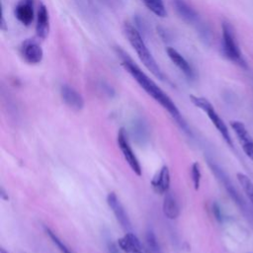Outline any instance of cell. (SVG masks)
<instances>
[{
  "mask_svg": "<svg viewBox=\"0 0 253 253\" xmlns=\"http://www.w3.org/2000/svg\"><path fill=\"white\" fill-rule=\"evenodd\" d=\"M116 52L121 59L122 66L130 74V76L137 82V84L171 115L177 124L184 129V131L190 134L186 122L184 121L177 106L171 100V98L151 78H149L144 73V71L140 69V67L125 50H123L121 47H117Z\"/></svg>",
  "mask_w": 253,
  "mask_h": 253,
  "instance_id": "1",
  "label": "cell"
},
{
  "mask_svg": "<svg viewBox=\"0 0 253 253\" xmlns=\"http://www.w3.org/2000/svg\"><path fill=\"white\" fill-rule=\"evenodd\" d=\"M123 31L127 39L128 42L132 46V48L135 50L138 58L143 63V65L159 80H164L165 76L159 67L158 63L152 56L151 52L149 51L147 45L145 44L143 41L142 35L137 31V29L131 25L130 23L126 22L123 26Z\"/></svg>",
  "mask_w": 253,
  "mask_h": 253,
  "instance_id": "2",
  "label": "cell"
},
{
  "mask_svg": "<svg viewBox=\"0 0 253 253\" xmlns=\"http://www.w3.org/2000/svg\"><path fill=\"white\" fill-rule=\"evenodd\" d=\"M221 31H222L221 48H222L223 55L233 63L246 69L247 64L238 47L232 26L228 22H223L221 25Z\"/></svg>",
  "mask_w": 253,
  "mask_h": 253,
  "instance_id": "3",
  "label": "cell"
},
{
  "mask_svg": "<svg viewBox=\"0 0 253 253\" xmlns=\"http://www.w3.org/2000/svg\"><path fill=\"white\" fill-rule=\"evenodd\" d=\"M190 100L197 108L203 110L207 114L208 118L211 120V122L212 123V125L214 126L216 130L219 132V134L221 135L223 140L228 144V146L233 147V142H232V138L230 136L229 130H228L225 123L222 121V119L219 117V115L214 110L211 103L204 97H198L195 95H190Z\"/></svg>",
  "mask_w": 253,
  "mask_h": 253,
  "instance_id": "4",
  "label": "cell"
},
{
  "mask_svg": "<svg viewBox=\"0 0 253 253\" xmlns=\"http://www.w3.org/2000/svg\"><path fill=\"white\" fill-rule=\"evenodd\" d=\"M208 164L211 170V172L214 174V176L216 177V179L220 182V184L223 186V188L225 189V191L227 192V194L229 195V197L232 199V201L240 208V210H242L244 208L245 201L243 200V198L240 196V194L238 193V191L235 189L234 185L232 184L231 180L228 178V176L226 175V173L216 164L214 163L212 160L208 159Z\"/></svg>",
  "mask_w": 253,
  "mask_h": 253,
  "instance_id": "5",
  "label": "cell"
},
{
  "mask_svg": "<svg viewBox=\"0 0 253 253\" xmlns=\"http://www.w3.org/2000/svg\"><path fill=\"white\" fill-rule=\"evenodd\" d=\"M117 142H118L119 148L121 149L122 154H123L125 160L128 164L130 169L137 176H140L141 173H142L141 166H140V163H139L136 155L134 154V152H133V150L131 148L130 142H129L128 137H127V133H126L125 128H121L119 130L118 135H117Z\"/></svg>",
  "mask_w": 253,
  "mask_h": 253,
  "instance_id": "6",
  "label": "cell"
},
{
  "mask_svg": "<svg viewBox=\"0 0 253 253\" xmlns=\"http://www.w3.org/2000/svg\"><path fill=\"white\" fill-rule=\"evenodd\" d=\"M107 204H108L109 208L112 210L113 213L116 216L117 221L120 223L122 228L126 232L131 231L132 226H131V222H130V219L128 217V214L126 211V209L123 206V204L121 203L120 199L118 198V196L114 192H111V193L108 194Z\"/></svg>",
  "mask_w": 253,
  "mask_h": 253,
  "instance_id": "7",
  "label": "cell"
},
{
  "mask_svg": "<svg viewBox=\"0 0 253 253\" xmlns=\"http://www.w3.org/2000/svg\"><path fill=\"white\" fill-rule=\"evenodd\" d=\"M172 5L178 16L186 23L195 26L197 30L203 25L197 11L186 0H172Z\"/></svg>",
  "mask_w": 253,
  "mask_h": 253,
  "instance_id": "8",
  "label": "cell"
},
{
  "mask_svg": "<svg viewBox=\"0 0 253 253\" xmlns=\"http://www.w3.org/2000/svg\"><path fill=\"white\" fill-rule=\"evenodd\" d=\"M230 126L233 129L244 153L253 162V137L247 130L246 126L239 121L230 122Z\"/></svg>",
  "mask_w": 253,
  "mask_h": 253,
  "instance_id": "9",
  "label": "cell"
},
{
  "mask_svg": "<svg viewBox=\"0 0 253 253\" xmlns=\"http://www.w3.org/2000/svg\"><path fill=\"white\" fill-rule=\"evenodd\" d=\"M20 52L24 60L30 64H38L42 60L43 51L42 46L34 40H26L20 46Z\"/></svg>",
  "mask_w": 253,
  "mask_h": 253,
  "instance_id": "10",
  "label": "cell"
},
{
  "mask_svg": "<svg viewBox=\"0 0 253 253\" xmlns=\"http://www.w3.org/2000/svg\"><path fill=\"white\" fill-rule=\"evenodd\" d=\"M166 53L170 58V60L174 63V65H176L179 68V70L185 75V77L188 80H191V81L195 80L196 78L195 70L180 52H178L175 48L169 46L166 48Z\"/></svg>",
  "mask_w": 253,
  "mask_h": 253,
  "instance_id": "11",
  "label": "cell"
},
{
  "mask_svg": "<svg viewBox=\"0 0 253 253\" xmlns=\"http://www.w3.org/2000/svg\"><path fill=\"white\" fill-rule=\"evenodd\" d=\"M60 96L63 102L72 110L80 111L84 107V100L80 93H78L73 87L63 84L60 87Z\"/></svg>",
  "mask_w": 253,
  "mask_h": 253,
  "instance_id": "12",
  "label": "cell"
},
{
  "mask_svg": "<svg viewBox=\"0 0 253 253\" xmlns=\"http://www.w3.org/2000/svg\"><path fill=\"white\" fill-rule=\"evenodd\" d=\"M153 191L160 195H165L170 187V171L168 166H162L151 180Z\"/></svg>",
  "mask_w": 253,
  "mask_h": 253,
  "instance_id": "13",
  "label": "cell"
},
{
  "mask_svg": "<svg viewBox=\"0 0 253 253\" xmlns=\"http://www.w3.org/2000/svg\"><path fill=\"white\" fill-rule=\"evenodd\" d=\"M118 244L125 253H147L143 248L141 241L131 231L126 232L123 237H121Z\"/></svg>",
  "mask_w": 253,
  "mask_h": 253,
  "instance_id": "14",
  "label": "cell"
},
{
  "mask_svg": "<svg viewBox=\"0 0 253 253\" xmlns=\"http://www.w3.org/2000/svg\"><path fill=\"white\" fill-rule=\"evenodd\" d=\"M15 17L24 26H30L34 21V1L21 0L15 7Z\"/></svg>",
  "mask_w": 253,
  "mask_h": 253,
  "instance_id": "15",
  "label": "cell"
},
{
  "mask_svg": "<svg viewBox=\"0 0 253 253\" xmlns=\"http://www.w3.org/2000/svg\"><path fill=\"white\" fill-rule=\"evenodd\" d=\"M49 33V15L46 6L43 3H40L37 13L36 34L40 39H46Z\"/></svg>",
  "mask_w": 253,
  "mask_h": 253,
  "instance_id": "16",
  "label": "cell"
},
{
  "mask_svg": "<svg viewBox=\"0 0 253 253\" xmlns=\"http://www.w3.org/2000/svg\"><path fill=\"white\" fill-rule=\"evenodd\" d=\"M163 213L169 219H176L180 214V207L175 195L171 192H167L163 200Z\"/></svg>",
  "mask_w": 253,
  "mask_h": 253,
  "instance_id": "17",
  "label": "cell"
},
{
  "mask_svg": "<svg viewBox=\"0 0 253 253\" xmlns=\"http://www.w3.org/2000/svg\"><path fill=\"white\" fill-rule=\"evenodd\" d=\"M131 130H132V135L137 142L143 144L145 141L148 140V134H149L148 127L146 123L142 119H136L132 123Z\"/></svg>",
  "mask_w": 253,
  "mask_h": 253,
  "instance_id": "18",
  "label": "cell"
},
{
  "mask_svg": "<svg viewBox=\"0 0 253 253\" xmlns=\"http://www.w3.org/2000/svg\"><path fill=\"white\" fill-rule=\"evenodd\" d=\"M141 1L145 5V7L150 12H152L155 16L160 17V18L166 17L167 11L164 6L163 0H141Z\"/></svg>",
  "mask_w": 253,
  "mask_h": 253,
  "instance_id": "19",
  "label": "cell"
},
{
  "mask_svg": "<svg viewBox=\"0 0 253 253\" xmlns=\"http://www.w3.org/2000/svg\"><path fill=\"white\" fill-rule=\"evenodd\" d=\"M236 177H237L239 185L241 186L243 192L245 193V195L247 196L248 200L250 201V203L253 207V182L251 181V179L248 176H246L243 173H237Z\"/></svg>",
  "mask_w": 253,
  "mask_h": 253,
  "instance_id": "20",
  "label": "cell"
},
{
  "mask_svg": "<svg viewBox=\"0 0 253 253\" xmlns=\"http://www.w3.org/2000/svg\"><path fill=\"white\" fill-rule=\"evenodd\" d=\"M44 231H45L46 235H48V237L50 238L52 243L58 248L60 253H73L71 251V249L60 239V237L54 231H52L49 227L44 226Z\"/></svg>",
  "mask_w": 253,
  "mask_h": 253,
  "instance_id": "21",
  "label": "cell"
},
{
  "mask_svg": "<svg viewBox=\"0 0 253 253\" xmlns=\"http://www.w3.org/2000/svg\"><path fill=\"white\" fill-rule=\"evenodd\" d=\"M145 239H146V244H147L149 253H163L161 250L160 244L157 240V237L152 229L150 228L147 229L145 234Z\"/></svg>",
  "mask_w": 253,
  "mask_h": 253,
  "instance_id": "22",
  "label": "cell"
},
{
  "mask_svg": "<svg viewBox=\"0 0 253 253\" xmlns=\"http://www.w3.org/2000/svg\"><path fill=\"white\" fill-rule=\"evenodd\" d=\"M191 178L193 182V186L195 190H198L201 185V178H202V172L201 167L198 162H195L191 166Z\"/></svg>",
  "mask_w": 253,
  "mask_h": 253,
  "instance_id": "23",
  "label": "cell"
},
{
  "mask_svg": "<svg viewBox=\"0 0 253 253\" xmlns=\"http://www.w3.org/2000/svg\"><path fill=\"white\" fill-rule=\"evenodd\" d=\"M134 22H135V28L137 29V31L141 34V32H142V36L145 34H147V33H149L148 32V25H147V23L143 20V18H140V17H135V20H134Z\"/></svg>",
  "mask_w": 253,
  "mask_h": 253,
  "instance_id": "24",
  "label": "cell"
},
{
  "mask_svg": "<svg viewBox=\"0 0 253 253\" xmlns=\"http://www.w3.org/2000/svg\"><path fill=\"white\" fill-rule=\"evenodd\" d=\"M212 211H213V214H214L215 218H216L217 220L221 221V219H222V212H221V210H220L218 204L214 203V204L212 205Z\"/></svg>",
  "mask_w": 253,
  "mask_h": 253,
  "instance_id": "25",
  "label": "cell"
},
{
  "mask_svg": "<svg viewBox=\"0 0 253 253\" xmlns=\"http://www.w3.org/2000/svg\"><path fill=\"white\" fill-rule=\"evenodd\" d=\"M112 250H113V253H119V251H118V249L117 248H115L114 246L112 247Z\"/></svg>",
  "mask_w": 253,
  "mask_h": 253,
  "instance_id": "26",
  "label": "cell"
},
{
  "mask_svg": "<svg viewBox=\"0 0 253 253\" xmlns=\"http://www.w3.org/2000/svg\"><path fill=\"white\" fill-rule=\"evenodd\" d=\"M0 253H9L8 251H6L4 248H1V250H0Z\"/></svg>",
  "mask_w": 253,
  "mask_h": 253,
  "instance_id": "27",
  "label": "cell"
}]
</instances>
